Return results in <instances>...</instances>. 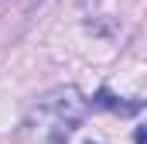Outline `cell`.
Returning <instances> with one entry per match:
<instances>
[{
	"label": "cell",
	"mask_w": 147,
	"mask_h": 144,
	"mask_svg": "<svg viewBox=\"0 0 147 144\" xmlns=\"http://www.w3.org/2000/svg\"><path fill=\"white\" fill-rule=\"evenodd\" d=\"M89 144H92V141H89Z\"/></svg>",
	"instance_id": "2"
},
{
	"label": "cell",
	"mask_w": 147,
	"mask_h": 144,
	"mask_svg": "<svg viewBox=\"0 0 147 144\" xmlns=\"http://www.w3.org/2000/svg\"><path fill=\"white\" fill-rule=\"evenodd\" d=\"M82 117H86V100L79 96L75 86L51 89L24 117L14 144H65L69 134H72V127Z\"/></svg>",
	"instance_id": "1"
}]
</instances>
